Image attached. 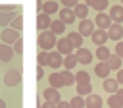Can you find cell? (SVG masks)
<instances>
[{
  "instance_id": "obj_1",
  "label": "cell",
  "mask_w": 123,
  "mask_h": 108,
  "mask_svg": "<svg viewBox=\"0 0 123 108\" xmlns=\"http://www.w3.org/2000/svg\"><path fill=\"white\" fill-rule=\"evenodd\" d=\"M38 44H40L42 52H50V50H54V46L58 44V39H56V35H54L52 31H42V33L38 35Z\"/></svg>"
},
{
  "instance_id": "obj_2",
  "label": "cell",
  "mask_w": 123,
  "mask_h": 108,
  "mask_svg": "<svg viewBox=\"0 0 123 108\" xmlns=\"http://www.w3.org/2000/svg\"><path fill=\"white\" fill-rule=\"evenodd\" d=\"M37 8L42 10V14L52 15L54 12H60V2H56V0H37Z\"/></svg>"
},
{
  "instance_id": "obj_3",
  "label": "cell",
  "mask_w": 123,
  "mask_h": 108,
  "mask_svg": "<svg viewBox=\"0 0 123 108\" xmlns=\"http://www.w3.org/2000/svg\"><path fill=\"white\" fill-rule=\"evenodd\" d=\"M21 37H19V31H13V29H4L2 31V35H0V40L4 42V44H8V46H13L17 40H19Z\"/></svg>"
},
{
  "instance_id": "obj_4",
  "label": "cell",
  "mask_w": 123,
  "mask_h": 108,
  "mask_svg": "<svg viewBox=\"0 0 123 108\" xmlns=\"http://www.w3.org/2000/svg\"><path fill=\"white\" fill-rule=\"evenodd\" d=\"M2 79H4L6 87H15V85L21 83V73H19V69H8Z\"/></svg>"
},
{
  "instance_id": "obj_5",
  "label": "cell",
  "mask_w": 123,
  "mask_h": 108,
  "mask_svg": "<svg viewBox=\"0 0 123 108\" xmlns=\"http://www.w3.org/2000/svg\"><path fill=\"white\" fill-rule=\"evenodd\" d=\"M94 25H96V29L108 31V29L113 25V21H111V19H110V15L104 12V14H96V17H94Z\"/></svg>"
},
{
  "instance_id": "obj_6",
  "label": "cell",
  "mask_w": 123,
  "mask_h": 108,
  "mask_svg": "<svg viewBox=\"0 0 123 108\" xmlns=\"http://www.w3.org/2000/svg\"><path fill=\"white\" fill-rule=\"evenodd\" d=\"M96 31V25H94V21H90V19H83L81 23H79V35L85 39V37H92V33Z\"/></svg>"
},
{
  "instance_id": "obj_7",
  "label": "cell",
  "mask_w": 123,
  "mask_h": 108,
  "mask_svg": "<svg viewBox=\"0 0 123 108\" xmlns=\"http://www.w3.org/2000/svg\"><path fill=\"white\" fill-rule=\"evenodd\" d=\"M108 15H110V19H111L113 23L121 25V23H123V6H121V4H113V6L110 8Z\"/></svg>"
},
{
  "instance_id": "obj_8",
  "label": "cell",
  "mask_w": 123,
  "mask_h": 108,
  "mask_svg": "<svg viewBox=\"0 0 123 108\" xmlns=\"http://www.w3.org/2000/svg\"><path fill=\"white\" fill-rule=\"evenodd\" d=\"M75 56H77V62L79 64H83V66H86V64H90L92 62V58H94V54L88 50V48H79V50H75Z\"/></svg>"
},
{
  "instance_id": "obj_9",
  "label": "cell",
  "mask_w": 123,
  "mask_h": 108,
  "mask_svg": "<svg viewBox=\"0 0 123 108\" xmlns=\"http://www.w3.org/2000/svg\"><path fill=\"white\" fill-rule=\"evenodd\" d=\"M42 96H44V102H52V104L62 102V94H60V91H58V89H52V87L44 89Z\"/></svg>"
},
{
  "instance_id": "obj_10",
  "label": "cell",
  "mask_w": 123,
  "mask_h": 108,
  "mask_svg": "<svg viewBox=\"0 0 123 108\" xmlns=\"http://www.w3.org/2000/svg\"><path fill=\"white\" fill-rule=\"evenodd\" d=\"M56 50L62 54V56H69V54H73V44L67 40V39H58V44H56Z\"/></svg>"
},
{
  "instance_id": "obj_11",
  "label": "cell",
  "mask_w": 123,
  "mask_h": 108,
  "mask_svg": "<svg viewBox=\"0 0 123 108\" xmlns=\"http://www.w3.org/2000/svg\"><path fill=\"white\" fill-rule=\"evenodd\" d=\"M92 42L96 44V46H106V42L110 40V37H108V31H102V29H96L94 33H92Z\"/></svg>"
},
{
  "instance_id": "obj_12",
  "label": "cell",
  "mask_w": 123,
  "mask_h": 108,
  "mask_svg": "<svg viewBox=\"0 0 123 108\" xmlns=\"http://www.w3.org/2000/svg\"><path fill=\"white\" fill-rule=\"evenodd\" d=\"M48 83H50L52 89H58V91H60V87H65L63 77H62V71H52L48 75Z\"/></svg>"
},
{
  "instance_id": "obj_13",
  "label": "cell",
  "mask_w": 123,
  "mask_h": 108,
  "mask_svg": "<svg viewBox=\"0 0 123 108\" xmlns=\"http://www.w3.org/2000/svg\"><path fill=\"white\" fill-rule=\"evenodd\" d=\"M50 25H52V19H50V15H46V14H38V17H37V27L40 29V33L42 31H50Z\"/></svg>"
},
{
  "instance_id": "obj_14",
  "label": "cell",
  "mask_w": 123,
  "mask_h": 108,
  "mask_svg": "<svg viewBox=\"0 0 123 108\" xmlns=\"http://www.w3.org/2000/svg\"><path fill=\"white\" fill-rule=\"evenodd\" d=\"M108 37H110V40H121L123 39V25H117V23H113L110 29H108Z\"/></svg>"
},
{
  "instance_id": "obj_15",
  "label": "cell",
  "mask_w": 123,
  "mask_h": 108,
  "mask_svg": "<svg viewBox=\"0 0 123 108\" xmlns=\"http://www.w3.org/2000/svg\"><path fill=\"white\" fill-rule=\"evenodd\" d=\"M52 69H60V68H63V56L58 52V50H52L50 52V64H48Z\"/></svg>"
},
{
  "instance_id": "obj_16",
  "label": "cell",
  "mask_w": 123,
  "mask_h": 108,
  "mask_svg": "<svg viewBox=\"0 0 123 108\" xmlns=\"http://www.w3.org/2000/svg\"><path fill=\"white\" fill-rule=\"evenodd\" d=\"M110 66L106 64V62H98L96 66H94V73H96V77H100V79H108L110 77Z\"/></svg>"
},
{
  "instance_id": "obj_17",
  "label": "cell",
  "mask_w": 123,
  "mask_h": 108,
  "mask_svg": "<svg viewBox=\"0 0 123 108\" xmlns=\"http://www.w3.org/2000/svg\"><path fill=\"white\" fill-rule=\"evenodd\" d=\"M102 104H104V100L100 98V94H88L86 98H85V106L86 108H102Z\"/></svg>"
},
{
  "instance_id": "obj_18",
  "label": "cell",
  "mask_w": 123,
  "mask_h": 108,
  "mask_svg": "<svg viewBox=\"0 0 123 108\" xmlns=\"http://www.w3.org/2000/svg\"><path fill=\"white\" fill-rule=\"evenodd\" d=\"M19 14L17 12H8V14H4V12H0V25L4 27V29H8L10 25H12V21L17 17Z\"/></svg>"
},
{
  "instance_id": "obj_19",
  "label": "cell",
  "mask_w": 123,
  "mask_h": 108,
  "mask_svg": "<svg viewBox=\"0 0 123 108\" xmlns=\"http://www.w3.org/2000/svg\"><path fill=\"white\" fill-rule=\"evenodd\" d=\"M65 39H67V40H69V42L73 44V48H75V50L83 48V40H85V39H83V37L79 35V31H73V33H69V35H67Z\"/></svg>"
},
{
  "instance_id": "obj_20",
  "label": "cell",
  "mask_w": 123,
  "mask_h": 108,
  "mask_svg": "<svg viewBox=\"0 0 123 108\" xmlns=\"http://www.w3.org/2000/svg\"><path fill=\"white\" fill-rule=\"evenodd\" d=\"M60 21L63 25H71L75 21V12L73 10H60Z\"/></svg>"
},
{
  "instance_id": "obj_21",
  "label": "cell",
  "mask_w": 123,
  "mask_h": 108,
  "mask_svg": "<svg viewBox=\"0 0 123 108\" xmlns=\"http://www.w3.org/2000/svg\"><path fill=\"white\" fill-rule=\"evenodd\" d=\"M104 91H108L110 94H115L117 91H119V83H117V79H111V77H108V79H104Z\"/></svg>"
},
{
  "instance_id": "obj_22",
  "label": "cell",
  "mask_w": 123,
  "mask_h": 108,
  "mask_svg": "<svg viewBox=\"0 0 123 108\" xmlns=\"http://www.w3.org/2000/svg\"><path fill=\"white\" fill-rule=\"evenodd\" d=\"M12 58H13V48L4 44V42H0V60L2 62H10Z\"/></svg>"
},
{
  "instance_id": "obj_23",
  "label": "cell",
  "mask_w": 123,
  "mask_h": 108,
  "mask_svg": "<svg viewBox=\"0 0 123 108\" xmlns=\"http://www.w3.org/2000/svg\"><path fill=\"white\" fill-rule=\"evenodd\" d=\"M86 6L92 8V10H96L98 14H104V10L108 8V2L106 0H86Z\"/></svg>"
},
{
  "instance_id": "obj_24",
  "label": "cell",
  "mask_w": 123,
  "mask_h": 108,
  "mask_svg": "<svg viewBox=\"0 0 123 108\" xmlns=\"http://www.w3.org/2000/svg\"><path fill=\"white\" fill-rule=\"evenodd\" d=\"M94 56L98 58V62H108L110 56H111V50H110L108 46H98L96 52H94Z\"/></svg>"
},
{
  "instance_id": "obj_25",
  "label": "cell",
  "mask_w": 123,
  "mask_h": 108,
  "mask_svg": "<svg viewBox=\"0 0 123 108\" xmlns=\"http://www.w3.org/2000/svg\"><path fill=\"white\" fill-rule=\"evenodd\" d=\"M73 12H75V17H79L81 21L86 19V15H88V6H86V2H79Z\"/></svg>"
},
{
  "instance_id": "obj_26",
  "label": "cell",
  "mask_w": 123,
  "mask_h": 108,
  "mask_svg": "<svg viewBox=\"0 0 123 108\" xmlns=\"http://www.w3.org/2000/svg\"><path fill=\"white\" fill-rule=\"evenodd\" d=\"M106 64L110 66V69H111V71H119V69H121V64H123V60H121L117 54H111V56H110V60H108Z\"/></svg>"
},
{
  "instance_id": "obj_27",
  "label": "cell",
  "mask_w": 123,
  "mask_h": 108,
  "mask_svg": "<svg viewBox=\"0 0 123 108\" xmlns=\"http://www.w3.org/2000/svg\"><path fill=\"white\" fill-rule=\"evenodd\" d=\"M77 64H79V62H77V56H75V52H73V54H69V56H63V69L71 71V69H73Z\"/></svg>"
},
{
  "instance_id": "obj_28",
  "label": "cell",
  "mask_w": 123,
  "mask_h": 108,
  "mask_svg": "<svg viewBox=\"0 0 123 108\" xmlns=\"http://www.w3.org/2000/svg\"><path fill=\"white\" fill-rule=\"evenodd\" d=\"M75 89H77V94H79V96H83V98H86L88 94H92V85H90V83H83V85H77Z\"/></svg>"
},
{
  "instance_id": "obj_29",
  "label": "cell",
  "mask_w": 123,
  "mask_h": 108,
  "mask_svg": "<svg viewBox=\"0 0 123 108\" xmlns=\"http://www.w3.org/2000/svg\"><path fill=\"white\" fill-rule=\"evenodd\" d=\"M75 83L77 85H83V83H90V73L88 71H77L75 73Z\"/></svg>"
},
{
  "instance_id": "obj_30",
  "label": "cell",
  "mask_w": 123,
  "mask_h": 108,
  "mask_svg": "<svg viewBox=\"0 0 123 108\" xmlns=\"http://www.w3.org/2000/svg\"><path fill=\"white\" fill-rule=\"evenodd\" d=\"M50 31L58 37V35H62V33L65 31V25H63L60 19H54V21H52V25H50Z\"/></svg>"
},
{
  "instance_id": "obj_31",
  "label": "cell",
  "mask_w": 123,
  "mask_h": 108,
  "mask_svg": "<svg viewBox=\"0 0 123 108\" xmlns=\"http://www.w3.org/2000/svg\"><path fill=\"white\" fill-rule=\"evenodd\" d=\"M62 77H63V83H65V87H71V85H75V75H73L71 71L63 69V71H62Z\"/></svg>"
},
{
  "instance_id": "obj_32",
  "label": "cell",
  "mask_w": 123,
  "mask_h": 108,
  "mask_svg": "<svg viewBox=\"0 0 123 108\" xmlns=\"http://www.w3.org/2000/svg\"><path fill=\"white\" fill-rule=\"evenodd\" d=\"M37 60H38V66H40V68L48 66V64H50V52H42V50H40V52H38V58H37Z\"/></svg>"
},
{
  "instance_id": "obj_33",
  "label": "cell",
  "mask_w": 123,
  "mask_h": 108,
  "mask_svg": "<svg viewBox=\"0 0 123 108\" xmlns=\"http://www.w3.org/2000/svg\"><path fill=\"white\" fill-rule=\"evenodd\" d=\"M69 104H71V108H85V98L79 96V94H75V96L69 100Z\"/></svg>"
},
{
  "instance_id": "obj_34",
  "label": "cell",
  "mask_w": 123,
  "mask_h": 108,
  "mask_svg": "<svg viewBox=\"0 0 123 108\" xmlns=\"http://www.w3.org/2000/svg\"><path fill=\"white\" fill-rule=\"evenodd\" d=\"M10 29H13V31H21V29H23V15H17V17L12 21Z\"/></svg>"
},
{
  "instance_id": "obj_35",
  "label": "cell",
  "mask_w": 123,
  "mask_h": 108,
  "mask_svg": "<svg viewBox=\"0 0 123 108\" xmlns=\"http://www.w3.org/2000/svg\"><path fill=\"white\" fill-rule=\"evenodd\" d=\"M108 104H110V108H123L121 100H119L115 94H110V98H108Z\"/></svg>"
},
{
  "instance_id": "obj_36",
  "label": "cell",
  "mask_w": 123,
  "mask_h": 108,
  "mask_svg": "<svg viewBox=\"0 0 123 108\" xmlns=\"http://www.w3.org/2000/svg\"><path fill=\"white\" fill-rule=\"evenodd\" d=\"M0 12H4V14H8V12H17V6H13V4H0Z\"/></svg>"
},
{
  "instance_id": "obj_37",
  "label": "cell",
  "mask_w": 123,
  "mask_h": 108,
  "mask_svg": "<svg viewBox=\"0 0 123 108\" xmlns=\"http://www.w3.org/2000/svg\"><path fill=\"white\" fill-rule=\"evenodd\" d=\"M12 48H13V54H23V40L19 39V40H17Z\"/></svg>"
},
{
  "instance_id": "obj_38",
  "label": "cell",
  "mask_w": 123,
  "mask_h": 108,
  "mask_svg": "<svg viewBox=\"0 0 123 108\" xmlns=\"http://www.w3.org/2000/svg\"><path fill=\"white\" fill-rule=\"evenodd\" d=\"M115 54L123 60V40H119V42H115Z\"/></svg>"
},
{
  "instance_id": "obj_39",
  "label": "cell",
  "mask_w": 123,
  "mask_h": 108,
  "mask_svg": "<svg viewBox=\"0 0 123 108\" xmlns=\"http://www.w3.org/2000/svg\"><path fill=\"white\" fill-rule=\"evenodd\" d=\"M56 108H71V104H69V100H62L56 104Z\"/></svg>"
},
{
  "instance_id": "obj_40",
  "label": "cell",
  "mask_w": 123,
  "mask_h": 108,
  "mask_svg": "<svg viewBox=\"0 0 123 108\" xmlns=\"http://www.w3.org/2000/svg\"><path fill=\"white\" fill-rule=\"evenodd\" d=\"M115 79H117V83H119V85H123V68L115 73Z\"/></svg>"
},
{
  "instance_id": "obj_41",
  "label": "cell",
  "mask_w": 123,
  "mask_h": 108,
  "mask_svg": "<svg viewBox=\"0 0 123 108\" xmlns=\"http://www.w3.org/2000/svg\"><path fill=\"white\" fill-rule=\"evenodd\" d=\"M42 77H44V68H40V66H38V68H37V79L40 81Z\"/></svg>"
},
{
  "instance_id": "obj_42",
  "label": "cell",
  "mask_w": 123,
  "mask_h": 108,
  "mask_svg": "<svg viewBox=\"0 0 123 108\" xmlns=\"http://www.w3.org/2000/svg\"><path fill=\"white\" fill-rule=\"evenodd\" d=\"M115 96H117V98L121 100V104H123V89H119V91L115 93Z\"/></svg>"
},
{
  "instance_id": "obj_43",
  "label": "cell",
  "mask_w": 123,
  "mask_h": 108,
  "mask_svg": "<svg viewBox=\"0 0 123 108\" xmlns=\"http://www.w3.org/2000/svg\"><path fill=\"white\" fill-rule=\"evenodd\" d=\"M42 108H56V104H52V102H42Z\"/></svg>"
},
{
  "instance_id": "obj_44",
  "label": "cell",
  "mask_w": 123,
  "mask_h": 108,
  "mask_svg": "<svg viewBox=\"0 0 123 108\" xmlns=\"http://www.w3.org/2000/svg\"><path fill=\"white\" fill-rule=\"evenodd\" d=\"M0 108H6V100L4 98H0Z\"/></svg>"
},
{
  "instance_id": "obj_45",
  "label": "cell",
  "mask_w": 123,
  "mask_h": 108,
  "mask_svg": "<svg viewBox=\"0 0 123 108\" xmlns=\"http://www.w3.org/2000/svg\"><path fill=\"white\" fill-rule=\"evenodd\" d=\"M121 6H123V2H121Z\"/></svg>"
}]
</instances>
